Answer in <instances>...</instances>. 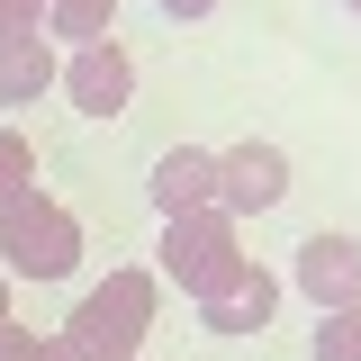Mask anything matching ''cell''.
I'll return each instance as SVG.
<instances>
[{"mask_svg":"<svg viewBox=\"0 0 361 361\" xmlns=\"http://www.w3.org/2000/svg\"><path fill=\"white\" fill-rule=\"evenodd\" d=\"M154 307H163V280L127 262V271H109L82 307H73L63 334L82 343V361H135V353H145V334H154Z\"/></svg>","mask_w":361,"mask_h":361,"instance_id":"cell-1","label":"cell"},{"mask_svg":"<svg viewBox=\"0 0 361 361\" xmlns=\"http://www.w3.org/2000/svg\"><path fill=\"white\" fill-rule=\"evenodd\" d=\"M0 262L18 271V280H63V271L82 262V217L63 199H45L37 180L9 190L0 199Z\"/></svg>","mask_w":361,"mask_h":361,"instance_id":"cell-2","label":"cell"},{"mask_svg":"<svg viewBox=\"0 0 361 361\" xmlns=\"http://www.w3.org/2000/svg\"><path fill=\"white\" fill-rule=\"evenodd\" d=\"M154 253H163V280H172V289H190V298H217L226 280L253 262V253L235 244V217H226V208L163 217V244H154Z\"/></svg>","mask_w":361,"mask_h":361,"instance_id":"cell-3","label":"cell"},{"mask_svg":"<svg viewBox=\"0 0 361 361\" xmlns=\"http://www.w3.org/2000/svg\"><path fill=\"white\" fill-rule=\"evenodd\" d=\"M280 199H289V154H280L271 135H244V145L217 154V208L226 217H262Z\"/></svg>","mask_w":361,"mask_h":361,"instance_id":"cell-4","label":"cell"},{"mask_svg":"<svg viewBox=\"0 0 361 361\" xmlns=\"http://www.w3.org/2000/svg\"><path fill=\"white\" fill-rule=\"evenodd\" d=\"M63 90H73V109H82V118H118V109L135 99V63H127V45H118V37L82 45V54L63 63Z\"/></svg>","mask_w":361,"mask_h":361,"instance_id":"cell-5","label":"cell"},{"mask_svg":"<svg viewBox=\"0 0 361 361\" xmlns=\"http://www.w3.org/2000/svg\"><path fill=\"white\" fill-rule=\"evenodd\" d=\"M298 289L316 298V316L361 307V235H307L298 244Z\"/></svg>","mask_w":361,"mask_h":361,"instance_id":"cell-6","label":"cell"},{"mask_svg":"<svg viewBox=\"0 0 361 361\" xmlns=\"http://www.w3.org/2000/svg\"><path fill=\"white\" fill-rule=\"evenodd\" d=\"M271 307H280V280H271L262 262H244L217 298H199V325H208V334H262Z\"/></svg>","mask_w":361,"mask_h":361,"instance_id":"cell-7","label":"cell"},{"mask_svg":"<svg viewBox=\"0 0 361 361\" xmlns=\"http://www.w3.org/2000/svg\"><path fill=\"white\" fill-rule=\"evenodd\" d=\"M145 190H154V208H163V217L217 208V154H208V145H172V154L154 163V180H145Z\"/></svg>","mask_w":361,"mask_h":361,"instance_id":"cell-8","label":"cell"},{"mask_svg":"<svg viewBox=\"0 0 361 361\" xmlns=\"http://www.w3.org/2000/svg\"><path fill=\"white\" fill-rule=\"evenodd\" d=\"M54 82H63V63H54V37L0 45V109H37Z\"/></svg>","mask_w":361,"mask_h":361,"instance_id":"cell-9","label":"cell"},{"mask_svg":"<svg viewBox=\"0 0 361 361\" xmlns=\"http://www.w3.org/2000/svg\"><path fill=\"white\" fill-rule=\"evenodd\" d=\"M109 18H118V0H45V37H63L73 54L109 37Z\"/></svg>","mask_w":361,"mask_h":361,"instance_id":"cell-10","label":"cell"},{"mask_svg":"<svg viewBox=\"0 0 361 361\" xmlns=\"http://www.w3.org/2000/svg\"><path fill=\"white\" fill-rule=\"evenodd\" d=\"M316 361H361V307H334L316 325Z\"/></svg>","mask_w":361,"mask_h":361,"instance_id":"cell-11","label":"cell"},{"mask_svg":"<svg viewBox=\"0 0 361 361\" xmlns=\"http://www.w3.org/2000/svg\"><path fill=\"white\" fill-rule=\"evenodd\" d=\"M45 37V0H0V45H27Z\"/></svg>","mask_w":361,"mask_h":361,"instance_id":"cell-12","label":"cell"},{"mask_svg":"<svg viewBox=\"0 0 361 361\" xmlns=\"http://www.w3.org/2000/svg\"><path fill=\"white\" fill-rule=\"evenodd\" d=\"M37 180V154H27V135H0V199L9 190H27Z\"/></svg>","mask_w":361,"mask_h":361,"instance_id":"cell-13","label":"cell"},{"mask_svg":"<svg viewBox=\"0 0 361 361\" xmlns=\"http://www.w3.org/2000/svg\"><path fill=\"white\" fill-rule=\"evenodd\" d=\"M37 353V334H27V325H9V316H0V361H27Z\"/></svg>","mask_w":361,"mask_h":361,"instance_id":"cell-14","label":"cell"},{"mask_svg":"<svg viewBox=\"0 0 361 361\" xmlns=\"http://www.w3.org/2000/svg\"><path fill=\"white\" fill-rule=\"evenodd\" d=\"M27 361H82V343H73V334H37V353Z\"/></svg>","mask_w":361,"mask_h":361,"instance_id":"cell-15","label":"cell"},{"mask_svg":"<svg viewBox=\"0 0 361 361\" xmlns=\"http://www.w3.org/2000/svg\"><path fill=\"white\" fill-rule=\"evenodd\" d=\"M163 9H172V18H208L217 0H163Z\"/></svg>","mask_w":361,"mask_h":361,"instance_id":"cell-16","label":"cell"},{"mask_svg":"<svg viewBox=\"0 0 361 361\" xmlns=\"http://www.w3.org/2000/svg\"><path fill=\"white\" fill-rule=\"evenodd\" d=\"M0 316H9V271H0Z\"/></svg>","mask_w":361,"mask_h":361,"instance_id":"cell-17","label":"cell"},{"mask_svg":"<svg viewBox=\"0 0 361 361\" xmlns=\"http://www.w3.org/2000/svg\"><path fill=\"white\" fill-rule=\"evenodd\" d=\"M343 9H353V18H361V0H343Z\"/></svg>","mask_w":361,"mask_h":361,"instance_id":"cell-18","label":"cell"}]
</instances>
